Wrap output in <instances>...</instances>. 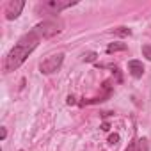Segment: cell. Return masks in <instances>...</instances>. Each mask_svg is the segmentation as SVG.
<instances>
[{
  "label": "cell",
  "mask_w": 151,
  "mask_h": 151,
  "mask_svg": "<svg viewBox=\"0 0 151 151\" xmlns=\"http://www.w3.org/2000/svg\"><path fill=\"white\" fill-rule=\"evenodd\" d=\"M39 39H41V37L37 36L36 30H30V32H27L25 36H22L20 41H18V45H16V46L9 52V55L6 57V73L18 69V68L25 62V59L36 50V46L39 45Z\"/></svg>",
  "instance_id": "obj_1"
},
{
  "label": "cell",
  "mask_w": 151,
  "mask_h": 151,
  "mask_svg": "<svg viewBox=\"0 0 151 151\" xmlns=\"http://www.w3.org/2000/svg\"><path fill=\"white\" fill-rule=\"evenodd\" d=\"M34 30L37 32L39 37H53L62 30V23L57 20H45V22L37 23L34 27Z\"/></svg>",
  "instance_id": "obj_2"
},
{
  "label": "cell",
  "mask_w": 151,
  "mask_h": 151,
  "mask_svg": "<svg viewBox=\"0 0 151 151\" xmlns=\"http://www.w3.org/2000/svg\"><path fill=\"white\" fill-rule=\"evenodd\" d=\"M62 60H64V53H53V55L46 57V59L41 62L39 69H41L43 75H52V73H55V71L60 68Z\"/></svg>",
  "instance_id": "obj_3"
},
{
  "label": "cell",
  "mask_w": 151,
  "mask_h": 151,
  "mask_svg": "<svg viewBox=\"0 0 151 151\" xmlns=\"http://www.w3.org/2000/svg\"><path fill=\"white\" fill-rule=\"evenodd\" d=\"M77 2H62V0H48V2H45L43 4V9L45 11H48V13H52V14H59L60 11H64L66 7H69V6H75Z\"/></svg>",
  "instance_id": "obj_4"
},
{
  "label": "cell",
  "mask_w": 151,
  "mask_h": 151,
  "mask_svg": "<svg viewBox=\"0 0 151 151\" xmlns=\"http://www.w3.org/2000/svg\"><path fill=\"white\" fill-rule=\"evenodd\" d=\"M23 7H25V2H23V0H11V2L7 4V9H6V18H7V20L18 18Z\"/></svg>",
  "instance_id": "obj_5"
},
{
  "label": "cell",
  "mask_w": 151,
  "mask_h": 151,
  "mask_svg": "<svg viewBox=\"0 0 151 151\" xmlns=\"http://www.w3.org/2000/svg\"><path fill=\"white\" fill-rule=\"evenodd\" d=\"M128 71L133 78H140L144 75V64L140 60H130L128 62Z\"/></svg>",
  "instance_id": "obj_6"
},
{
  "label": "cell",
  "mask_w": 151,
  "mask_h": 151,
  "mask_svg": "<svg viewBox=\"0 0 151 151\" xmlns=\"http://www.w3.org/2000/svg\"><path fill=\"white\" fill-rule=\"evenodd\" d=\"M126 45L124 43H110L107 46V53H116V52H124Z\"/></svg>",
  "instance_id": "obj_7"
},
{
  "label": "cell",
  "mask_w": 151,
  "mask_h": 151,
  "mask_svg": "<svg viewBox=\"0 0 151 151\" xmlns=\"http://www.w3.org/2000/svg\"><path fill=\"white\" fill-rule=\"evenodd\" d=\"M114 34H117V36H130L132 30L126 29V27H117V29H114Z\"/></svg>",
  "instance_id": "obj_8"
},
{
  "label": "cell",
  "mask_w": 151,
  "mask_h": 151,
  "mask_svg": "<svg viewBox=\"0 0 151 151\" xmlns=\"http://www.w3.org/2000/svg\"><path fill=\"white\" fill-rule=\"evenodd\" d=\"M142 55L151 60V45H144V46H142Z\"/></svg>",
  "instance_id": "obj_9"
},
{
  "label": "cell",
  "mask_w": 151,
  "mask_h": 151,
  "mask_svg": "<svg viewBox=\"0 0 151 151\" xmlns=\"http://www.w3.org/2000/svg\"><path fill=\"white\" fill-rule=\"evenodd\" d=\"M96 57H98V55H96L94 52H89V53H86V55H84V60H86V62H94V60H96Z\"/></svg>",
  "instance_id": "obj_10"
},
{
  "label": "cell",
  "mask_w": 151,
  "mask_h": 151,
  "mask_svg": "<svg viewBox=\"0 0 151 151\" xmlns=\"http://www.w3.org/2000/svg\"><path fill=\"white\" fill-rule=\"evenodd\" d=\"M137 151H147V140H146V139L139 140V144H137Z\"/></svg>",
  "instance_id": "obj_11"
},
{
  "label": "cell",
  "mask_w": 151,
  "mask_h": 151,
  "mask_svg": "<svg viewBox=\"0 0 151 151\" xmlns=\"http://www.w3.org/2000/svg\"><path fill=\"white\" fill-rule=\"evenodd\" d=\"M110 146H114V144H117L119 142V135L117 133H112V135H109V140H107Z\"/></svg>",
  "instance_id": "obj_12"
},
{
  "label": "cell",
  "mask_w": 151,
  "mask_h": 151,
  "mask_svg": "<svg viewBox=\"0 0 151 151\" xmlns=\"http://www.w3.org/2000/svg\"><path fill=\"white\" fill-rule=\"evenodd\" d=\"M101 130H103V132H109V130H110V124H109V123H103V124H101Z\"/></svg>",
  "instance_id": "obj_13"
},
{
  "label": "cell",
  "mask_w": 151,
  "mask_h": 151,
  "mask_svg": "<svg viewBox=\"0 0 151 151\" xmlns=\"http://www.w3.org/2000/svg\"><path fill=\"white\" fill-rule=\"evenodd\" d=\"M77 101H75V98L73 96H68V105H75Z\"/></svg>",
  "instance_id": "obj_14"
},
{
  "label": "cell",
  "mask_w": 151,
  "mask_h": 151,
  "mask_svg": "<svg viewBox=\"0 0 151 151\" xmlns=\"http://www.w3.org/2000/svg\"><path fill=\"white\" fill-rule=\"evenodd\" d=\"M0 137H2V139L7 137V130H6V128H2V133H0Z\"/></svg>",
  "instance_id": "obj_15"
}]
</instances>
